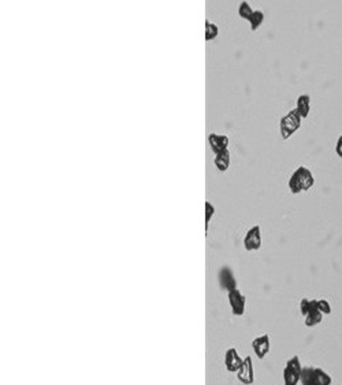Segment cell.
Segmentation results:
<instances>
[{"label":"cell","instance_id":"19","mask_svg":"<svg viewBox=\"0 0 342 385\" xmlns=\"http://www.w3.org/2000/svg\"><path fill=\"white\" fill-rule=\"evenodd\" d=\"M318 307L323 314H330L331 313V306H330L329 301L326 299H318Z\"/></svg>","mask_w":342,"mask_h":385},{"label":"cell","instance_id":"18","mask_svg":"<svg viewBox=\"0 0 342 385\" xmlns=\"http://www.w3.org/2000/svg\"><path fill=\"white\" fill-rule=\"evenodd\" d=\"M215 215V206L212 205L210 201L206 202V231H208V226H210L211 219Z\"/></svg>","mask_w":342,"mask_h":385},{"label":"cell","instance_id":"7","mask_svg":"<svg viewBox=\"0 0 342 385\" xmlns=\"http://www.w3.org/2000/svg\"><path fill=\"white\" fill-rule=\"evenodd\" d=\"M237 378L244 385H252L254 382L253 361H252V357H249V355L244 358L241 368L237 372Z\"/></svg>","mask_w":342,"mask_h":385},{"label":"cell","instance_id":"20","mask_svg":"<svg viewBox=\"0 0 342 385\" xmlns=\"http://www.w3.org/2000/svg\"><path fill=\"white\" fill-rule=\"evenodd\" d=\"M335 153L342 158V134L339 136V138H338L337 141V145H335Z\"/></svg>","mask_w":342,"mask_h":385},{"label":"cell","instance_id":"15","mask_svg":"<svg viewBox=\"0 0 342 385\" xmlns=\"http://www.w3.org/2000/svg\"><path fill=\"white\" fill-rule=\"evenodd\" d=\"M264 19H266V15L262 10H254L253 14H252V17L249 18V25H250V30L256 31L259 29L262 25H263Z\"/></svg>","mask_w":342,"mask_h":385},{"label":"cell","instance_id":"13","mask_svg":"<svg viewBox=\"0 0 342 385\" xmlns=\"http://www.w3.org/2000/svg\"><path fill=\"white\" fill-rule=\"evenodd\" d=\"M311 97L308 94H301L297 97V103H296V111L298 115L301 116V119H305L311 112Z\"/></svg>","mask_w":342,"mask_h":385},{"label":"cell","instance_id":"9","mask_svg":"<svg viewBox=\"0 0 342 385\" xmlns=\"http://www.w3.org/2000/svg\"><path fill=\"white\" fill-rule=\"evenodd\" d=\"M229 144H230V138L224 134H216V133H211L208 136V145H210L211 150L214 152V154H218L223 150H227Z\"/></svg>","mask_w":342,"mask_h":385},{"label":"cell","instance_id":"8","mask_svg":"<svg viewBox=\"0 0 342 385\" xmlns=\"http://www.w3.org/2000/svg\"><path fill=\"white\" fill-rule=\"evenodd\" d=\"M242 362H244V359L240 357L237 348L232 347L224 352V368L227 372L237 373L241 368Z\"/></svg>","mask_w":342,"mask_h":385},{"label":"cell","instance_id":"2","mask_svg":"<svg viewBox=\"0 0 342 385\" xmlns=\"http://www.w3.org/2000/svg\"><path fill=\"white\" fill-rule=\"evenodd\" d=\"M301 116L298 115L296 108L289 111L283 118L279 120V134H281L282 140H289L290 137L293 136L294 133L297 132L298 129L301 127Z\"/></svg>","mask_w":342,"mask_h":385},{"label":"cell","instance_id":"14","mask_svg":"<svg viewBox=\"0 0 342 385\" xmlns=\"http://www.w3.org/2000/svg\"><path fill=\"white\" fill-rule=\"evenodd\" d=\"M214 164H215V167L220 172H226V171L229 170V167H230V152H229V149L227 150L220 152V153L215 154Z\"/></svg>","mask_w":342,"mask_h":385},{"label":"cell","instance_id":"4","mask_svg":"<svg viewBox=\"0 0 342 385\" xmlns=\"http://www.w3.org/2000/svg\"><path fill=\"white\" fill-rule=\"evenodd\" d=\"M301 362L298 355H294L290 359H288L286 366L283 369V381L285 385H297L301 381V374H303Z\"/></svg>","mask_w":342,"mask_h":385},{"label":"cell","instance_id":"17","mask_svg":"<svg viewBox=\"0 0 342 385\" xmlns=\"http://www.w3.org/2000/svg\"><path fill=\"white\" fill-rule=\"evenodd\" d=\"M253 11L254 10H252L249 3H246V2H241V5L238 7V15H240L242 19H246V21H249V18L252 17Z\"/></svg>","mask_w":342,"mask_h":385},{"label":"cell","instance_id":"6","mask_svg":"<svg viewBox=\"0 0 342 385\" xmlns=\"http://www.w3.org/2000/svg\"><path fill=\"white\" fill-rule=\"evenodd\" d=\"M244 247L246 251H258L262 247V228L260 226H253L246 232L244 238Z\"/></svg>","mask_w":342,"mask_h":385},{"label":"cell","instance_id":"5","mask_svg":"<svg viewBox=\"0 0 342 385\" xmlns=\"http://www.w3.org/2000/svg\"><path fill=\"white\" fill-rule=\"evenodd\" d=\"M229 303H230V307H232V313L237 317H241L245 313L246 307V297L241 293L240 288L230 290L227 293Z\"/></svg>","mask_w":342,"mask_h":385},{"label":"cell","instance_id":"10","mask_svg":"<svg viewBox=\"0 0 342 385\" xmlns=\"http://www.w3.org/2000/svg\"><path fill=\"white\" fill-rule=\"evenodd\" d=\"M252 348H253L254 355L259 359H263L266 355L270 352L271 348V341H270V336L268 335H262V336L256 337L252 341Z\"/></svg>","mask_w":342,"mask_h":385},{"label":"cell","instance_id":"3","mask_svg":"<svg viewBox=\"0 0 342 385\" xmlns=\"http://www.w3.org/2000/svg\"><path fill=\"white\" fill-rule=\"evenodd\" d=\"M333 380L327 373L320 368L307 366L303 369L301 385H331Z\"/></svg>","mask_w":342,"mask_h":385},{"label":"cell","instance_id":"11","mask_svg":"<svg viewBox=\"0 0 342 385\" xmlns=\"http://www.w3.org/2000/svg\"><path fill=\"white\" fill-rule=\"evenodd\" d=\"M219 283L222 285V288H224L226 291H230V290L237 288V281H236V277L233 275V271L230 268L224 267L219 271Z\"/></svg>","mask_w":342,"mask_h":385},{"label":"cell","instance_id":"16","mask_svg":"<svg viewBox=\"0 0 342 385\" xmlns=\"http://www.w3.org/2000/svg\"><path fill=\"white\" fill-rule=\"evenodd\" d=\"M219 35V27L216 23L210 22L208 19H206V41H212L215 40Z\"/></svg>","mask_w":342,"mask_h":385},{"label":"cell","instance_id":"1","mask_svg":"<svg viewBox=\"0 0 342 385\" xmlns=\"http://www.w3.org/2000/svg\"><path fill=\"white\" fill-rule=\"evenodd\" d=\"M314 184H315V176L312 174V171L308 170L307 167L300 166L290 175L288 186L292 194H300L303 191H308Z\"/></svg>","mask_w":342,"mask_h":385},{"label":"cell","instance_id":"12","mask_svg":"<svg viewBox=\"0 0 342 385\" xmlns=\"http://www.w3.org/2000/svg\"><path fill=\"white\" fill-rule=\"evenodd\" d=\"M323 319V313L319 310L318 307V299L314 301V305H312L311 310L308 311V314L305 315V325L308 328H312V327H316L318 324L322 323Z\"/></svg>","mask_w":342,"mask_h":385}]
</instances>
